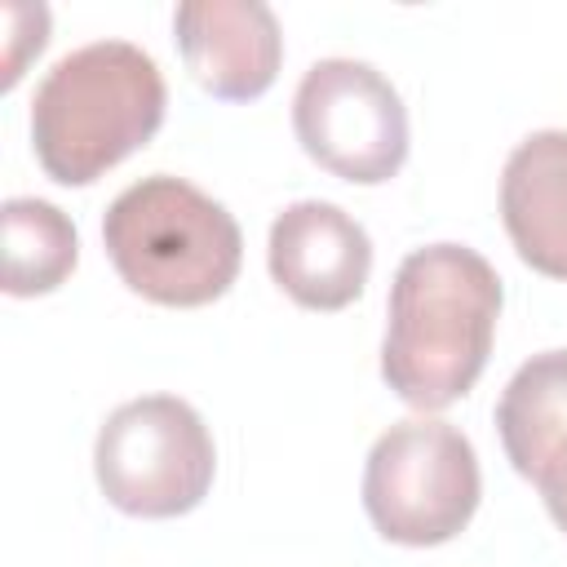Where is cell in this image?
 I'll return each instance as SVG.
<instances>
[{
  "label": "cell",
  "mask_w": 567,
  "mask_h": 567,
  "mask_svg": "<svg viewBox=\"0 0 567 567\" xmlns=\"http://www.w3.org/2000/svg\"><path fill=\"white\" fill-rule=\"evenodd\" d=\"M501 301V275L483 252L465 244L412 248L385 301V385L421 412H439L470 394L487 368Z\"/></svg>",
  "instance_id": "obj_1"
},
{
  "label": "cell",
  "mask_w": 567,
  "mask_h": 567,
  "mask_svg": "<svg viewBox=\"0 0 567 567\" xmlns=\"http://www.w3.org/2000/svg\"><path fill=\"white\" fill-rule=\"evenodd\" d=\"M159 62L133 40H93L62 53L31 97V146L58 186H89L164 124Z\"/></svg>",
  "instance_id": "obj_2"
},
{
  "label": "cell",
  "mask_w": 567,
  "mask_h": 567,
  "mask_svg": "<svg viewBox=\"0 0 567 567\" xmlns=\"http://www.w3.org/2000/svg\"><path fill=\"white\" fill-rule=\"evenodd\" d=\"M102 244L137 297L177 310L217 301L244 261V235L226 204L173 173L124 186L102 217Z\"/></svg>",
  "instance_id": "obj_3"
},
{
  "label": "cell",
  "mask_w": 567,
  "mask_h": 567,
  "mask_svg": "<svg viewBox=\"0 0 567 567\" xmlns=\"http://www.w3.org/2000/svg\"><path fill=\"white\" fill-rule=\"evenodd\" d=\"M483 496L474 443L439 416L394 421L363 461V509L394 545H443L470 527Z\"/></svg>",
  "instance_id": "obj_4"
},
{
  "label": "cell",
  "mask_w": 567,
  "mask_h": 567,
  "mask_svg": "<svg viewBox=\"0 0 567 567\" xmlns=\"http://www.w3.org/2000/svg\"><path fill=\"white\" fill-rule=\"evenodd\" d=\"M102 496L133 518L190 514L217 474V447L204 416L177 394H142L120 403L93 443Z\"/></svg>",
  "instance_id": "obj_5"
},
{
  "label": "cell",
  "mask_w": 567,
  "mask_h": 567,
  "mask_svg": "<svg viewBox=\"0 0 567 567\" xmlns=\"http://www.w3.org/2000/svg\"><path fill=\"white\" fill-rule=\"evenodd\" d=\"M301 151L341 182H390L408 159V106L399 89L359 58H319L292 93Z\"/></svg>",
  "instance_id": "obj_6"
},
{
  "label": "cell",
  "mask_w": 567,
  "mask_h": 567,
  "mask_svg": "<svg viewBox=\"0 0 567 567\" xmlns=\"http://www.w3.org/2000/svg\"><path fill=\"white\" fill-rule=\"evenodd\" d=\"M270 279L306 310H346L372 275L368 230L328 199H297L270 221Z\"/></svg>",
  "instance_id": "obj_7"
},
{
  "label": "cell",
  "mask_w": 567,
  "mask_h": 567,
  "mask_svg": "<svg viewBox=\"0 0 567 567\" xmlns=\"http://www.w3.org/2000/svg\"><path fill=\"white\" fill-rule=\"evenodd\" d=\"M173 35L190 80L221 102L261 97L284 62L279 18L261 0H186L173 9Z\"/></svg>",
  "instance_id": "obj_8"
},
{
  "label": "cell",
  "mask_w": 567,
  "mask_h": 567,
  "mask_svg": "<svg viewBox=\"0 0 567 567\" xmlns=\"http://www.w3.org/2000/svg\"><path fill=\"white\" fill-rule=\"evenodd\" d=\"M501 221L532 270L567 279V128L527 133L509 151L501 173Z\"/></svg>",
  "instance_id": "obj_9"
},
{
  "label": "cell",
  "mask_w": 567,
  "mask_h": 567,
  "mask_svg": "<svg viewBox=\"0 0 567 567\" xmlns=\"http://www.w3.org/2000/svg\"><path fill=\"white\" fill-rule=\"evenodd\" d=\"M496 434L509 465L545 501L567 492V350H540L505 381Z\"/></svg>",
  "instance_id": "obj_10"
},
{
  "label": "cell",
  "mask_w": 567,
  "mask_h": 567,
  "mask_svg": "<svg viewBox=\"0 0 567 567\" xmlns=\"http://www.w3.org/2000/svg\"><path fill=\"white\" fill-rule=\"evenodd\" d=\"M4 292L40 297L53 292L80 257V235L71 217L35 195L4 199Z\"/></svg>",
  "instance_id": "obj_11"
},
{
  "label": "cell",
  "mask_w": 567,
  "mask_h": 567,
  "mask_svg": "<svg viewBox=\"0 0 567 567\" xmlns=\"http://www.w3.org/2000/svg\"><path fill=\"white\" fill-rule=\"evenodd\" d=\"M545 509H549V518L558 523V532H567V492H563V496H549Z\"/></svg>",
  "instance_id": "obj_12"
}]
</instances>
